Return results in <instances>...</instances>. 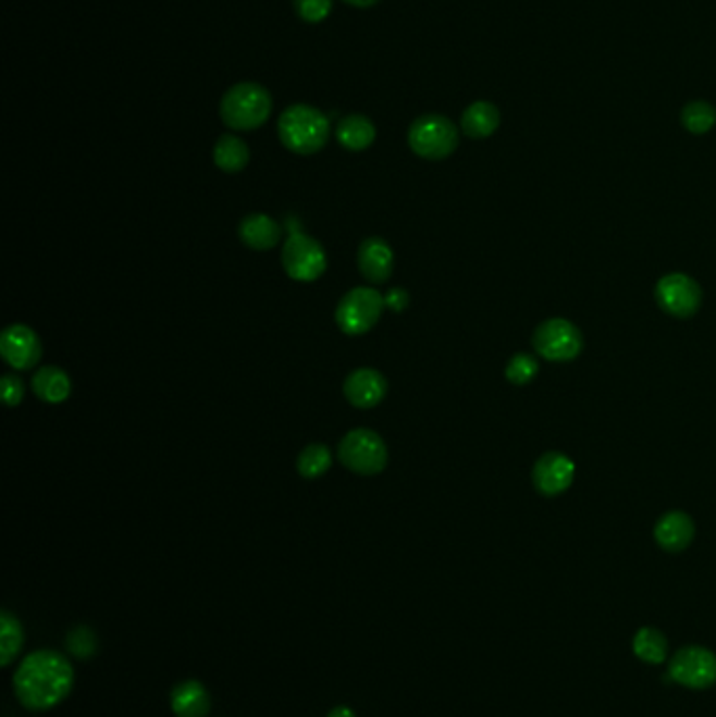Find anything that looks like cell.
Returning <instances> with one entry per match:
<instances>
[{"label": "cell", "mask_w": 716, "mask_h": 717, "mask_svg": "<svg viewBox=\"0 0 716 717\" xmlns=\"http://www.w3.org/2000/svg\"><path fill=\"white\" fill-rule=\"evenodd\" d=\"M408 145L418 158L446 160L458 147V128L446 115H420L408 131Z\"/></svg>", "instance_id": "cell-6"}, {"label": "cell", "mask_w": 716, "mask_h": 717, "mask_svg": "<svg viewBox=\"0 0 716 717\" xmlns=\"http://www.w3.org/2000/svg\"><path fill=\"white\" fill-rule=\"evenodd\" d=\"M336 139L349 151H363L374 144L376 128L366 115H345L336 126Z\"/></svg>", "instance_id": "cell-20"}, {"label": "cell", "mask_w": 716, "mask_h": 717, "mask_svg": "<svg viewBox=\"0 0 716 717\" xmlns=\"http://www.w3.org/2000/svg\"><path fill=\"white\" fill-rule=\"evenodd\" d=\"M393 250L385 239L368 237L358 250V267L361 277L370 284H385L393 273Z\"/></svg>", "instance_id": "cell-14"}, {"label": "cell", "mask_w": 716, "mask_h": 717, "mask_svg": "<svg viewBox=\"0 0 716 717\" xmlns=\"http://www.w3.org/2000/svg\"><path fill=\"white\" fill-rule=\"evenodd\" d=\"M282 267L291 280L300 284H311L320 280L329 269L326 250L318 239L305 235L303 231H297L284 242Z\"/></svg>", "instance_id": "cell-7"}, {"label": "cell", "mask_w": 716, "mask_h": 717, "mask_svg": "<svg viewBox=\"0 0 716 717\" xmlns=\"http://www.w3.org/2000/svg\"><path fill=\"white\" fill-rule=\"evenodd\" d=\"M576 477V463L566 454L548 452L538 458L532 470V483L540 495L557 497L571 487Z\"/></svg>", "instance_id": "cell-12"}, {"label": "cell", "mask_w": 716, "mask_h": 717, "mask_svg": "<svg viewBox=\"0 0 716 717\" xmlns=\"http://www.w3.org/2000/svg\"><path fill=\"white\" fill-rule=\"evenodd\" d=\"M74 667L58 651H36L13 673V692L30 712H49L74 689Z\"/></svg>", "instance_id": "cell-1"}, {"label": "cell", "mask_w": 716, "mask_h": 717, "mask_svg": "<svg viewBox=\"0 0 716 717\" xmlns=\"http://www.w3.org/2000/svg\"><path fill=\"white\" fill-rule=\"evenodd\" d=\"M347 4H354V7H359V9H366V7H372L376 4L379 0H345Z\"/></svg>", "instance_id": "cell-32"}, {"label": "cell", "mask_w": 716, "mask_h": 717, "mask_svg": "<svg viewBox=\"0 0 716 717\" xmlns=\"http://www.w3.org/2000/svg\"><path fill=\"white\" fill-rule=\"evenodd\" d=\"M385 311V296L372 287H354L336 305L334 321L347 336L368 334Z\"/></svg>", "instance_id": "cell-5"}, {"label": "cell", "mask_w": 716, "mask_h": 717, "mask_svg": "<svg viewBox=\"0 0 716 717\" xmlns=\"http://www.w3.org/2000/svg\"><path fill=\"white\" fill-rule=\"evenodd\" d=\"M214 166L223 173H242L250 162V149L236 135H223L212 149Z\"/></svg>", "instance_id": "cell-21"}, {"label": "cell", "mask_w": 716, "mask_h": 717, "mask_svg": "<svg viewBox=\"0 0 716 717\" xmlns=\"http://www.w3.org/2000/svg\"><path fill=\"white\" fill-rule=\"evenodd\" d=\"M32 391L40 401L58 405L70 397L72 380L61 368L47 366L32 375Z\"/></svg>", "instance_id": "cell-19"}, {"label": "cell", "mask_w": 716, "mask_h": 717, "mask_svg": "<svg viewBox=\"0 0 716 717\" xmlns=\"http://www.w3.org/2000/svg\"><path fill=\"white\" fill-rule=\"evenodd\" d=\"M332 466V452L324 443L307 445L297 458V470L303 479H320L324 477Z\"/></svg>", "instance_id": "cell-24"}, {"label": "cell", "mask_w": 716, "mask_h": 717, "mask_svg": "<svg viewBox=\"0 0 716 717\" xmlns=\"http://www.w3.org/2000/svg\"><path fill=\"white\" fill-rule=\"evenodd\" d=\"M538 372H540V366H538V361L532 355L517 353V355H513V357L508 359L505 375H507V380L510 384H515V386H523V384H530V382L536 378Z\"/></svg>", "instance_id": "cell-26"}, {"label": "cell", "mask_w": 716, "mask_h": 717, "mask_svg": "<svg viewBox=\"0 0 716 717\" xmlns=\"http://www.w3.org/2000/svg\"><path fill=\"white\" fill-rule=\"evenodd\" d=\"M295 9L303 22L320 24L332 11V0H295Z\"/></svg>", "instance_id": "cell-28"}, {"label": "cell", "mask_w": 716, "mask_h": 717, "mask_svg": "<svg viewBox=\"0 0 716 717\" xmlns=\"http://www.w3.org/2000/svg\"><path fill=\"white\" fill-rule=\"evenodd\" d=\"M24 628L20 623V619L9 613L2 610L0 613V663L2 667H9L13 660L17 659V655L24 648Z\"/></svg>", "instance_id": "cell-22"}, {"label": "cell", "mask_w": 716, "mask_h": 717, "mask_svg": "<svg viewBox=\"0 0 716 717\" xmlns=\"http://www.w3.org/2000/svg\"><path fill=\"white\" fill-rule=\"evenodd\" d=\"M26 388L20 375L15 373H4L2 375V399L9 407H17L20 403L24 401Z\"/></svg>", "instance_id": "cell-29"}, {"label": "cell", "mask_w": 716, "mask_h": 717, "mask_svg": "<svg viewBox=\"0 0 716 717\" xmlns=\"http://www.w3.org/2000/svg\"><path fill=\"white\" fill-rule=\"evenodd\" d=\"M329 717H356V714L349 709V707H334L332 712H330Z\"/></svg>", "instance_id": "cell-31"}, {"label": "cell", "mask_w": 716, "mask_h": 717, "mask_svg": "<svg viewBox=\"0 0 716 717\" xmlns=\"http://www.w3.org/2000/svg\"><path fill=\"white\" fill-rule=\"evenodd\" d=\"M238 233L244 246H248L257 252H266V250L275 248L282 239V227L277 225V221L261 212L244 217L239 223Z\"/></svg>", "instance_id": "cell-16"}, {"label": "cell", "mask_w": 716, "mask_h": 717, "mask_svg": "<svg viewBox=\"0 0 716 717\" xmlns=\"http://www.w3.org/2000/svg\"><path fill=\"white\" fill-rule=\"evenodd\" d=\"M654 537L662 549H666L670 554H679L693 542L695 524L686 512L672 510L657 520Z\"/></svg>", "instance_id": "cell-15"}, {"label": "cell", "mask_w": 716, "mask_h": 717, "mask_svg": "<svg viewBox=\"0 0 716 717\" xmlns=\"http://www.w3.org/2000/svg\"><path fill=\"white\" fill-rule=\"evenodd\" d=\"M656 300L664 313L689 319L700 311L702 287L686 273H668L656 284Z\"/></svg>", "instance_id": "cell-10"}, {"label": "cell", "mask_w": 716, "mask_h": 717, "mask_svg": "<svg viewBox=\"0 0 716 717\" xmlns=\"http://www.w3.org/2000/svg\"><path fill=\"white\" fill-rule=\"evenodd\" d=\"M501 126V112L490 101L471 103L460 118V128L471 139H487Z\"/></svg>", "instance_id": "cell-18"}, {"label": "cell", "mask_w": 716, "mask_h": 717, "mask_svg": "<svg viewBox=\"0 0 716 717\" xmlns=\"http://www.w3.org/2000/svg\"><path fill=\"white\" fill-rule=\"evenodd\" d=\"M338 461L359 477L381 474L388 463V452L383 436L370 429L347 432L338 443Z\"/></svg>", "instance_id": "cell-4"}, {"label": "cell", "mask_w": 716, "mask_h": 717, "mask_svg": "<svg viewBox=\"0 0 716 717\" xmlns=\"http://www.w3.org/2000/svg\"><path fill=\"white\" fill-rule=\"evenodd\" d=\"M668 680L691 690H706L716 684V655L704 646H686L668 663Z\"/></svg>", "instance_id": "cell-9"}, {"label": "cell", "mask_w": 716, "mask_h": 717, "mask_svg": "<svg viewBox=\"0 0 716 717\" xmlns=\"http://www.w3.org/2000/svg\"><path fill=\"white\" fill-rule=\"evenodd\" d=\"M65 646L67 651L76 657V659H90L97 655V635L95 631L87 628V626H78L67 633L65 638Z\"/></svg>", "instance_id": "cell-27"}, {"label": "cell", "mask_w": 716, "mask_h": 717, "mask_svg": "<svg viewBox=\"0 0 716 717\" xmlns=\"http://www.w3.org/2000/svg\"><path fill=\"white\" fill-rule=\"evenodd\" d=\"M271 95L257 83H239L221 99V120L232 131H255L268 122Z\"/></svg>", "instance_id": "cell-3"}, {"label": "cell", "mask_w": 716, "mask_h": 717, "mask_svg": "<svg viewBox=\"0 0 716 717\" xmlns=\"http://www.w3.org/2000/svg\"><path fill=\"white\" fill-rule=\"evenodd\" d=\"M681 122L691 135H706L716 124V110L708 101H691L681 112Z\"/></svg>", "instance_id": "cell-25"}, {"label": "cell", "mask_w": 716, "mask_h": 717, "mask_svg": "<svg viewBox=\"0 0 716 717\" xmlns=\"http://www.w3.org/2000/svg\"><path fill=\"white\" fill-rule=\"evenodd\" d=\"M387 380L379 370L359 368L345 378V399L358 409H372L387 397Z\"/></svg>", "instance_id": "cell-13"}, {"label": "cell", "mask_w": 716, "mask_h": 717, "mask_svg": "<svg viewBox=\"0 0 716 717\" xmlns=\"http://www.w3.org/2000/svg\"><path fill=\"white\" fill-rule=\"evenodd\" d=\"M277 135L282 145L293 153L313 156L329 144V115L311 106H291L277 120Z\"/></svg>", "instance_id": "cell-2"}, {"label": "cell", "mask_w": 716, "mask_h": 717, "mask_svg": "<svg viewBox=\"0 0 716 717\" xmlns=\"http://www.w3.org/2000/svg\"><path fill=\"white\" fill-rule=\"evenodd\" d=\"M532 343L542 359L553 363H567L582 353L584 338L576 323L564 317H555L538 325Z\"/></svg>", "instance_id": "cell-8"}, {"label": "cell", "mask_w": 716, "mask_h": 717, "mask_svg": "<svg viewBox=\"0 0 716 717\" xmlns=\"http://www.w3.org/2000/svg\"><path fill=\"white\" fill-rule=\"evenodd\" d=\"M632 653L643 663L659 665L668 657V640L656 628H641L632 638Z\"/></svg>", "instance_id": "cell-23"}, {"label": "cell", "mask_w": 716, "mask_h": 717, "mask_svg": "<svg viewBox=\"0 0 716 717\" xmlns=\"http://www.w3.org/2000/svg\"><path fill=\"white\" fill-rule=\"evenodd\" d=\"M0 355L13 370L28 372L40 361L42 345L32 327L24 323H13L0 334Z\"/></svg>", "instance_id": "cell-11"}, {"label": "cell", "mask_w": 716, "mask_h": 717, "mask_svg": "<svg viewBox=\"0 0 716 717\" xmlns=\"http://www.w3.org/2000/svg\"><path fill=\"white\" fill-rule=\"evenodd\" d=\"M408 305H410V296H408L406 289H402V287H393V289H388L387 296H385V307L391 309L393 313H402V311H406Z\"/></svg>", "instance_id": "cell-30"}, {"label": "cell", "mask_w": 716, "mask_h": 717, "mask_svg": "<svg viewBox=\"0 0 716 717\" xmlns=\"http://www.w3.org/2000/svg\"><path fill=\"white\" fill-rule=\"evenodd\" d=\"M210 705L209 690L198 680L180 682L171 692V709L177 717H207Z\"/></svg>", "instance_id": "cell-17"}]
</instances>
